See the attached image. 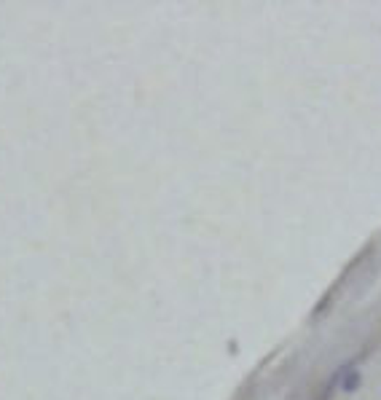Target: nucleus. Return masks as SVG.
<instances>
[{
  "label": "nucleus",
  "mask_w": 381,
  "mask_h": 400,
  "mask_svg": "<svg viewBox=\"0 0 381 400\" xmlns=\"http://www.w3.org/2000/svg\"><path fill=\"white\" fill-rule=\"evenodd\" d=\"M363 387V373L349 366V368H341V382H338V389L344 392V395H354L357 389Z\"/></svg>",
  "instance_id": "nucleus-1"
}]
</instances>
